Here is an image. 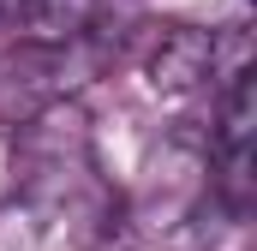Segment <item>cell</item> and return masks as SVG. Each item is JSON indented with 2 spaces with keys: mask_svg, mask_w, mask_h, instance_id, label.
I'll return each mask as SVG.
<instances>
[{
  "mask_svg": "<svg viewBox=\"0 0 257 251\" xmlns=\"http://www.w3.org/2000/svg\"><path fill=\"white\" fill-rule=\"evenodd\" d=\"M18 18H24V0H0V30L18 24Z\"/></svg>",
  "mask_w": 257,
  "mask_h": 251,
  "instance_id": "277c9868",
  "label": "cell"
},
{
  "mask_svg": "<svg viewBox=\"0 0 257 251\" xmlns=\"http://www.w3.org/2000/svg\"><path fill=\"white\" fill-rule=\"evenodd\" d=\"M24 18L42 42H78L90 24H96V0H24Z\"/></svg>",
  "mask_w": 257,
  "mask_h": 251,
  "instance_id": "3957f363",
  "label": "cell"
},
{
  "mask_svg": "<svg viewBox=\"0 0 257 251\" xmlns=\"http://www.w3.org/2000/svg\"><path fill=\"white\" fill-rule=\"evenodd\" d=\"M221 60V42L209 36V30H192V24H174V30H162V42L150 48V84L162 90V96H186L197 90L209 72Z\"/></svg>",
  "mask_w": 257,
  "mask_h": 251,
  "instance_id": "6da1fadb",
  "label": "cell"
},
{
  "mask_svg": "<svg viewBox=\"0 0 257 251\" xmlns=\"http://www.w3.org/2000/svg\"><path fill=\"white\" fill-rule=\"evenodd\" d=\"M251 132H257V78L233 72V84L221 96V120H215V150H221V174H227L233 197L245 191V174H251Z\"/></svg>",
  "mask_w": 257,
  "mask_h": 251,
  "instance_id": "7a4b0ae2",
  "label": "cell"
}]
</instances>
